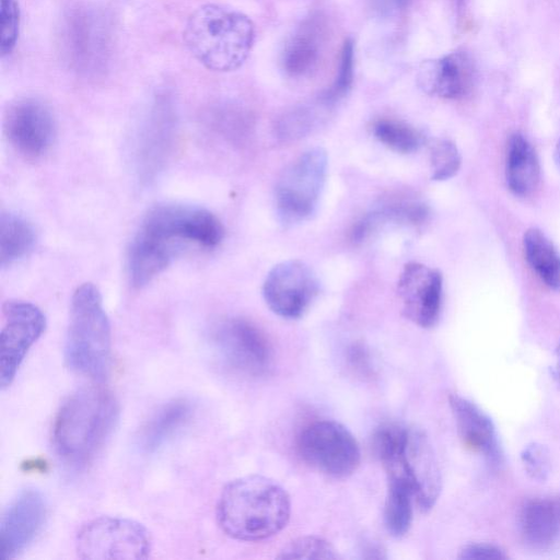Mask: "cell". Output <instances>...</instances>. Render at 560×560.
Segmentation results:
<instances>
[{
  "label": "cell",
  "mask_w": 560,
  "mask_h": 560,
  "mask_svg": "<svg viewBox=\"0 0 560 560\" xmlns=\"http://www.w3.org/2000/svg\"><path fill=\"white\" fill-rule=\"evenodd\" d=\"M224 237L221 221L208 209L183 203L152 207L135 232L126 257L129 281L142 288L165 270L189 244L217 247Z\"/></svg>",
  "instance_id": "6da1fadb"
},
{
  "label": "cell",
  "mask_w": 560,
  "mask_h": 560,
  "mask_svg": "<svg viewBox=\"0 0 560 560\" xmlns=\"http://www.w3.org/2000/svg\"><path fill=\"white\" fill-rule=\"evenodd\" d=\"M290 514L287 491L260 475L230 481L217 503L219 526L228 536L241 541H260L277 535L287 526Z\"/></svg>",
  "instance_id": "7a4b0ae2"
},
{
  "label": "cell",
  "mask_w": 560,
  "mask_h": 560,
  "mask_svg": "<svg viewBox=\"0 0 560 560\" xmlns=\"http://www.w3.org/2000/svg\"><path fill=\"white\" fill-rule=\"evenodd\" d=\"M115 395L100 385L78 388L61 404L52 424V442L67 463L82 466L104 446L119 419Z\"/></svg>",
  "instance_id": "3957f363"
},
{
  "label": "cell",
  "mask_w": 560,
  "mask_h": 560,
  "mask_svg": "<svg viewBox=\"0 0 560 560\" xmlns=\"http://www.w3.org/2000/svg\"><path fill=\"white\" fill-rule=\"evenodd\" d=\"M254 37V24L247 15L215 3L197 8L183 32L190 54L217 72L238 69L249 56Z\"/></svg>",
  "instance_id": "277c9868"
},
{
  "label": "cell",
  "mask_w": 560,
  "mask_h": 560,
  "mask_svg": "<svg viewBox=\"0 0 560 560\" xmlns=\"http://www.w3.org/2000/svg\"><path fill=\"white\" fill-rule=\"evenodd\" d=\"M373 444L387 479L407 483L420 511L431 510L441 492V474L424 433L397 422L384 423L374 433Z\"/></svg>",
  "instance_id": "5b68a950"
},
{
  "label": "cell",
  "mask_w": 560,
  "mask_h": 560,
  "mask_svg": "<svg viewBox=\"0 0 560 560\" xmlns=\"http://www.w3.org/2000/svg\"><path fill=\"white\" fill-rule=\"evenodd\" d=\"M65 360L73 372L104 381L112 360L110 324L98 289L90 282L75 289L71 299L65 342Z\"/></svg>",
  "instance_id": "8992f818"
},
{
  "label": "cell",
  "mask_w": 560,
  "mask_h": 560,
  "mask_svg": "<svg viewBox=\"0 0 560 560\" xmlns=\"http://www.w3.org/2000/svg\"><path fill=\"white\" fill-rule=\"evenodd\" d=\"M328 160L322 148L301 153L282 172L275 190L276 214L283 228H294L316 212L325 186Z\"/></svg>",
  "instance_id": "52a82bcc"
},
{
  "label": "cell",
  "mask_w": 560,
  "mask_h": 560,
  "mask_svg": "<svg viewBox=\"0 0 560 560\" xmlns=\"http://www.w3.org/2000/svg\"><path fill=\"white\" fill-rule=\"evenodd\" d=\"M210 346L219 362L229 371L246 377L268 373L272 349L264 331L243 317H225L214 323Z\"/></svg>",
  "instance_id": "ba28073f"
},
{
  "label": "cell",
  "mask_w": 560,
  "mask_h": 560,
  "mask_svg": "<svg viewBox=\"0 0 560 560\" xmlns=\"http://www.w3.org/2000/svg\"><path fill=\"white\" fill-rule=\"evenodd\" d=\"M296 448L312 468L332 478L352 475L360 465L361 451L354 435L341 423L317 420L298 435Z\"/></svg>",
  "instance_id": "9c48e42d"
},
{
  "label": "cell",
  "mask_w": 560,
  "mask_h": 560,
  "mask_svg": "<svg viewBox=\"0 0 560 560\" xmlns=\"http://www.w3.org/2000/svg\"><path fill=\"white\" fill-rule=\"evenodd\" d=\"M75 549L82 559H147L152 540L148 529L137 521L100 516L80 527Z\"/></svg>",
  "instance_id": "30bf717a"
},
{
  "label": "cell",
  "mask_w": 560,
  "mask_h": 560,
  "mask_svg": "<svg viewBox=\"0 0 560 560\" xmlns=\"http://www.w3.org/2000/svg\"><path fill=\"white\" fill-rule=\"evenodd\" d=\"M318 292L316 273L299 259L275 265L262 284V295L268 307L278 316L288 319L301 317Z\"/></svg>",
  "instance_id": "8fae6325"
},
{
  "label": "cell",
  "mask_w": 560,
  "mask_h": 560,
  "mask_svg": "<svg viewBox=\"0 0 560 560\" xmlns=\"http://www.w3.org/2000/svg\"><path fill=\"white\" fill-rule=\"evenodd\" d=\"M2 314L0 384L5 388L14 380L30 348L45 331L46 317L35 304L19 300L5 302Z\"/></svg>",
  "instance_id": "7c38bea8"
},
{
  "label": "cell",
  "mask_w": 560,
  "mask_h": 560,
  "mask_svg": "<svg viewBox=\"0 0 560 560\" xmlns=\"http://www.w3.org/2000/svg\"><path fill=\"white\" fill-rule=\"evenodd\" d=\"M3 127L10 144L26 159L43 156L56 138V120L50 107L35 97L11 104Z\"/></svg>",
  "instance_id": "4fadbf2b"
},
{
  "label": "cell",
  "mask_w": 560,
  "mask_h": 560,
  "mask_svg": "<svg viewBox=\"0 0 560 560\" xmlns=\"http://www.w3.org/2000/svg\"><path fill=\"white\" fill-rule=\"evenodd\" d=\"M405 316L422 328L435 326L443 298L442 273L421 262L405 265L397 283Z\"/></svg>",
  "instance_id": "5bb4252c"
},
{
  "label": "cell",
  "mask_w": 560,
  "mask_h": 560,
  "mask_svg": "<svg viewBox=\"0 0 560 560\" xmlns=\"http://www.w3.org/2000/svg\"><path fill=\"white\" fill-rule=\"evenodd\" d=\"M47 516V501L35 488L19 492L0 522V559L10 560L23 552L42 530Z\"/></svg>",
  "instance_id": "9a60e30c"
},
{
  "label": "cell",
  "mask_w": 560,
  "mask_h": 560,
  "mask_svg": "<svg viewBox=\"0 0 560 560\" xmlns=\"http://www.w3.org/2000/svg\"><path fill=\"white\" fill-rule=\"evenodd\" d=\"M175 143V125L160 112L139 127L131 140V165L141 184H150L168 162Z\"/></svg>",
  "instance_id": "2e32d148"
},
{
  "label": "cell",
  "mask_w": 560,
  "mask_h": 560,
  "mask_svg": "<svg viewBox=\"0 0 560 560\" xmlns=\"http://www.w3.org/2000/svg\"><path fill=\"white\" fill-rule=\"evenodd\" d=\"M474 80V62L464 51L425 60L418 72V85L422 91L447 100L465 96L471 90Z\"/></svg>",
  "instance_id": "e0dca14e"
},
{
  "label": "cell",
  "mask_w": 560,
  "mask_h": 560,
  "mask_svg": "<svg viewBox=\"0 0 560 560\" xmlns=\"http://www.w3.org/2000/svg\"><path fill=\"white\" fill-rule=\"evenodd\" d=\"M448 402L463 444L488 462L499 463L501 453L491 419L476 404L460 395H450Z\"/></svg>",
  "instance_id": "ac0fdd59"
},
{
  "label": "cell",
  "mask_w": 560,
  "mask_h": 560,
  "mask_svg": "<svg viewBox=\"0 0 560 560\" xmlns=\"http://www.w3.org/2000/svg\"><path fill=\"white\" fill-rule=\"evenodd\" d=\"M194 406L186 398H175L151 413L138 434V445L153 453L176 436L191 420Z\"/></svg>",
  "instance_id": "d6986e66"
},
{
  "label": "cell",
  "mask_w": 560,
  "mask_h": 560,
  "mask_svg": "<svg viewBox=\"0 0 560 560\" xmlns=\"http://www.w3.org/2000/svg\"><path fill=\"white\" fill-rule=\"evenodd\" d=\"M540 178V164L535 149L522 133H513L508 141L505 160L509 189L517 197H529L538 189Z\"/></svg>",
  "instance_id": "ffe728a7"
},
{
  "label": "cell",
  "mask_w": 560,
  "mask_h": 560,
  "mask_svg": "<svg viewBox=\"0 0 560 560\" xmlns=\"http://www.w3.org/2000/svg\"><path fill=\"white\" fill-rule=\"evenodd\" d=\"M322 42L320 24L314 20L305 22L284 48L282 55L284 72L293 78L308 75L318 65Z\"/></svg>",
  "instance_id": "44dd1931"
},
{
  "label": "cell",
  "mask_w": 560,
  "mask_h": 560,
  "mask_svg": "<svg viewBox=\"0 0 560 560\" xmlns=\"http://www.w3.org/2000/svg\"><path fill=\"white\" fill-rule=\"evenodd\" d=\"M520 529L523 540L534 549H547L558 539L560 517L549 501L534 499L527 501L520 514Z\"/></svg>",
  "instance_id": "7402d4cb"
},
{
  "label": "cell",
  "mask_w": 560,
  "mask_h": 560,
  "mask_svg": "<svg viewBox=\"0 0 560 560\" xmlns=\"http://www.w3.org/2000/svg\"><path fill=\"white\" fill-rule=\"evenodd\" d=\"M525 258L538 278L550 290L560 292V253L539 229H528L523 237Z\"/></svg>",
  "instance_id": "603a6c76"
},
{
  "label": "cell",
  "mask_w": 560,
  "mask_h": 560,
  "mask_svg": "<svg viewBox=\"0 0 560 560\" xmlns=\"http://www.w3.org/2000/svg\"><path fill=\"white\" fill-rule=\"evenodd\" d=\"M36 243V232L24 217L2 212L0 217V265L2 268L27 256Z\"/></svg>",
  "instance_id": "cb8c5ba5"
},
{
  "label": "cell",
  "mask_w": 560,
  "mask_h": 560,
  "mask_svg": "<svg viewBox=\"0 0 560 560\" xmlns=\"http://www.w3.org/2000/svg\"><path fill=\"white\" fill-rule=\"evenodd\" d=\"M415 505L417 506L415 493L407 483L387 479L384 524L392 536L401 537L408 533L412 524Z\"/></svg>",
  "instance_id": "d4e9b609"
},
{
  "label": "cell",
  "mask_w": 560,
  "mask_h": 560,
  "mask_svg": "<svg viewBox=\"0 0 560 560\" xmlns=\"http://www.w3.org/2000/svg\"><path fill=\"white\" fill-rule=\"evenodd\" d=\"M375 138L390 150L408 154L418 151L425 142V137L408 124L381 119L373 126Z\"/></svg>",
  "instance_id": "484cf974"
},
{
  "label": "cell",
  "mask_w": 560,
  "mask_h": 560,
  "mask_svg": "<svg viewBox=\"0 0 560 560\" xmlns=\"http://www.w3.org/2000/svg\"><path fill=\"white\" fill-rule=\"evenodd\" d=\"M429 155L432 180H447L458 173L462 156L453 141L434 139L429 144Z\"/></svg>",
  "instance_id": "4316f807"
},
{
  "label": "cell",
  "mask_w": 560,
  "mask_h": 560,
  "mask_svg": "<svg viewBox=\"0 0 560 560\" xmlns=\"http://www.w3.org/2000/svg\"><path fill=\"white\" fill-rule=\"evenodd\" d=\"M281 559H337L334 546L324 538L307 536L292 540L280 551Z\"/></svg>",
  "instance_id": "83f0119b"
},
{
  "label": "cell",
  "mask_w": 560,
  "mask_h": 560,
  "mask_svg": "<svg viewBox=\"0 0 560 560\" xmlns=\"http://www.w3.org/2000/svg\"><path fill=\"white\" fill-rule=\"evenodd\" d=\"M353 81V42L347 39L343 43L340 56L338 75L332 85L325 91L319 102L327 108L341 100L350 90Z\"/></svg>",
  "instance_id": "f1b7e54d"
},
{
  "label": "cell",
  "mask_w": 560,
  "mask_h": 560,
  "mask_svg": "<svg viewBox=\"0 0 560 560\" xmlns=\"http://www.w3.org/2000/svg\"><path fill=\"white\" fill-rule=\"evenodd\" d=\"M318 113L314 107L300 106L284 114L277 126L278 136L285 140L301 138L316 126Z\"/></svg>",
  "instance_id": "f546056e"
},
{
  "label": "cell",
  "mask_w": 560,
  "mask_h": 560,
  "mask_svg": "<svg viewBox=\"0 0 560 560\" xmlns=\"http://www.w3.org/2000/svg\"><path fill=\"white\" fill-rule=\"evenodd\" d=\"M1 56L12 52L16 45L21 12L16 0H1Z\"/></svg>",
  "instance_id": "4dcf8cb0"
},
{
  "label": "cell",
  "mask_w": 560,
  "mask_h": 560,
  "mask_svg": "<svg viewBox=\"0 0 560 560\" xmlns=\"http://www.w3.org/2000/svg\"><path fill=\"white\" fill-rule=\"evenodd\" d=\"M521 460L526 474L536 481H544L547 479L551 462L548 450L539 444L532 443L524 447L521 454Z\"/></svg>",
  "instance_id": "1f68e13d"
},
{
  "label": "cell",
  "mask_w": 560,
  "mask_h": 560,
  "mask_svg": "<svg viewBox=\"0 0 560 560\" xmlns=\"http://www.w3.org/2000/svg\"><path fill=\"white\" fill-rule=\"evenodd\" d=\"M459 559L489 560L505 559L506 555L502 549L489 544H468L458 553Z\"/></svg>",
  "instance_id": "d6a6232c"
},
{
  "label": "cell",
  "mask_w": 560,
  "mask_h": 560,
  "mask_svg": "<svg viewBox=\"0 0 560 560\" xmlns=\"http://www.w3.org/2000/svg\"><path fill=\"white\" fill-rule=\"evenodd\" d=\"M380 13L390 14L405 8L410 0H369Z\"/></svg>",
  "instance_id": "836d02e7"
},
{
  "label": "cell",
  "mask_w": 560,
  "mask_h": 560,
  "mask_svg": "<svg viewBox=\"0 0 560 560\" xmlns=\"http://www.w3.org/2000/svg\"><path fill=\"white\" fill-rule=\"evenodd\" d=\"M553 159L558 170L560 171V139L555 147Z\"/></svg>",
  "instance_id": "e575fe53"
},
{
  "label": "cell",
  "mask_w": 560,
  "mask_h": 560,
  "mask_svg": "<svg viewBox=\"0 0 560 560\" xmlns=\"http://www.w3.org/2000/svg\"><path fill=\"white\" fill-rule=\"evenodd\" d=\"M556 357H557V362H556V373H557V377L560 382V343L557 348V352H556Z\"/></svg>",
  "instance_id": "d590c367"
}]
</instances>
